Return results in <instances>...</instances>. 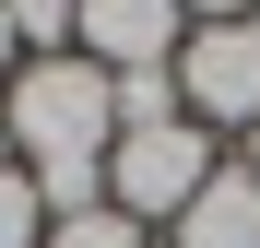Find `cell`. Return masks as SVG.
<instances>
[{"label":"cell","instance_id":"1","mask_svg":"<svg viewBox=\"0 0 260 248\" xmlns=\"http://www.w3.org/2000/svg\"><path fill=\"white\" fill-rule=\"evenodd\" d=\"M0 118H12V154L24 165H107L118 142V83L95 59H24L12 71V95H0Z\"/></svg>","mask_w":260,"mask_h":248},{"label":"cell","instance_id":"2","mask_svg":"<svg viewBox=\"0 0 260 248\" xmlns=\"http://www.w3.org/2000/svg\"><path fill=\"white\" fill-rule=\"evenodd\" d=\"M213 130L201 118H166V130H118L107 142V213H130V225H178L189 201L213 189Z\"/></svg>","mask_w":260,"mask_h":248},{"label":"cell","instance_id":"3","mask_svg":"<svg viewBox=\"0 0 260 248\" xmlns=\"http://www.w3.org/2000/svg\"><path fill=\"white\" fill-rule=\"evenodd\" d=\"M178 107L201 130H260V12H189V48H178Z\"/></svg>","mask_w":260,"mask_h":248},{"label":"cell","instance_id":"4","mask_svg":"<svg viewBox=\"0 0 260 248\" xmlns=\"http://www.w3.org/2000/svg\"><path fill=\"white\" fill-rule=\"evenodd\" d=\"M71 48L95 59V71H166V59L189 48V12H178V0H95Z\"/></svg>","mask_w":260,"mask_h":248},{"label":"cell","instance_id":"5","mask_svg":"<svg viewBox=\"0 0 260 248\" xmlns=\"http://www.w3.org/2000/svg\"><path fill=\"white\" fill-rule=\"evenodd\" d=\"M166 248H260V178H248L237 154L213 165V189L189 201L178 225H166Z\"/></svg>","mask_w":260,"mask_h":248},{"label":"cell","instance_id":"6","mask_svg":"<svg viewBox=\"0 0 260 248\" xmlns=\"http://www.w3.org/2000/svg\"><path fill=\"white\" fill-rule=\"evenodd\" d=\"M0 248H48V201L24 165H0Z\"/></svg>","mask_w":260,"mask_h":248},{"label":"cell","instance_id":"7","mask_svg":"<svg viewBox=\"0 0 260 248\" xmlns=\"http://www.w3.org/2000/svg\"><path fill=\"white\" fill-rule=\"evenodd\" d=\"M48 248H154V225H130V213H71V225H48Z\"/></svg>","mask_w":260,"mask_h":248},{"label":"cell","instance_id":"8","mask_svg":"<svg viewBox=\"0 0 260 248\" xmlns=\"http://www.w3.org/2000/svg\"><path fill=\"white\" fill-rule=\"evenodd\" d=\"M12 71H24V24H12V0H0V95H12Z\"/></svg>","mask_w":260,"mask_h":248},{"label":"cell","instance_id":"9","mask_svg":"<svg viewBox=\"0 0 260 248\" xmlns=\"http://www.w3.org/2000/svg\"><path fill=\"white\" fill-rule=\"evenodd\" d=\"M237 165H248V178H260V130H248V142H237Z\"/></svg>","mask_w":260,"mask_h":248},{"label":"cell","instance_id":"10","mask_svg":"<svg viewBox=\"0 0 260 248\" xmlns=\"http://www.w3.org/2000/svg\"><path fill=\"white\" fill-rule=\"evenodd\" d=\"M0 165H12V118H0Z\"/></svg>","mask_w":260,"mask_h":248}]
</instances>
